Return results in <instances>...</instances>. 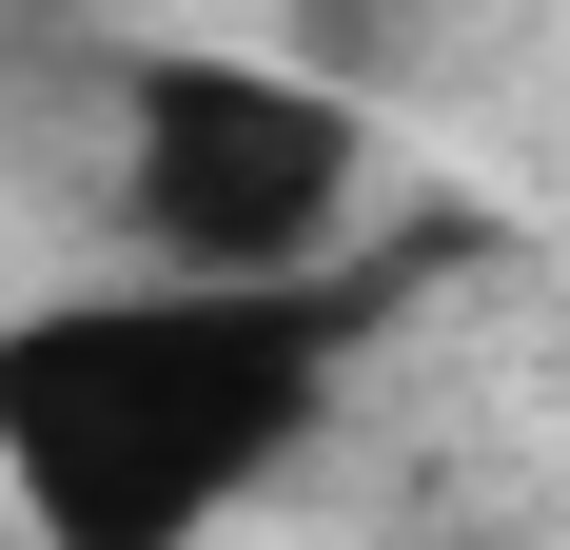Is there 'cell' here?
Masks as SVG:
<instances>
[{"label": "cell", "instance_id": "2", "mask_svg": "<svg viewBox=\"0 0 570 550\" xmlns=\"http://www.w3.org/2000/svg\"><path fill=\"white\" fill-rule=\"evenodd\" d=\"M354 177H374V118L315 59L177 40L118 79V217H138L158 275H335Z\"/></svg>", "mask_w": 570, "mask_h": 550}, {"label": "cell", "instance_id": "1", "mask_svg": "<svg viewBox=\"0 0 570 550\" xmlns=\"http://www.w3.org/2000/svg\"><path fill=\"white\" fill-rule=\"evenodd\" d=\"M374 275H99L0 315V511L20 550H197L335 433Z\"/></svg>", "mask_w": 570, "mask_h": 550}]
</instances>
